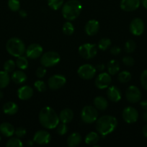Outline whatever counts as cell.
<instances>
[{
	"label": "cell",
	"mask_w": 147,
	"mask_h": 147,
	"mask_svg": "<svg viewBox=\"0 0 147 147\" xmlns=\"http://www.w3.org/2000/svg\"><path fill=\"white\" fill-rule=\"evenodd\" d=\"M0 142H1V136H0Z\"/></svg>",
	"instance_id": "53"
},
{
	"label": "cell",
	"mask_w": 147,
	"mask_h": 147,
	"mask_svg": "<svg viewBox=\"0 0 147 147\" xmlns=\"http://www.w3.org/2000/svg\"><path fill=\"white\" fill-rule=\"evenodd\" d=\"M96 70H98V71H102V70L105 69V65L103 64H98L96 65Z\"/></svg>",
	"instance_id": "46"
},
{
	"label": "cell",
	"mask_w": 147,
	"mask_h": 147,
	"mask_svg": "<svg viewBox=\"0 0 147 147\" xmlns=\"http://www.w3.org/2000/svg\"><path fill=\"white\" fill-rule=\"evenodd\" d=\"M107 96H108V99L114 103L119 101L122 97L120 90L119 88L115 86H112L108 88L107 90Z\"/></svg>",
	"instance_id": "17"
},
{
	"label": "cell",
	"mask_w": 147,
	"mask_h": 147,
	"mask_svg": "<svg viewBox=\"0 0 147 147\" xmlns=\"http://www.w3.org/2000/svg\"><path fill=\"white\" fill-rule=\"evenodd\" d=\"M33 88L29 86H22L21 88L17 90V96L20 100H27L28 99L31 98L33 96Z\"/></svg>",
	"instance_id": "19"
},
{
	"label": "cell",
	"mask_w": 147,
	"mask_h": 147,
	"mask_svg": "<svg viewBox=\"0 0 147 147\" xmlns=\"http://www.w3.org/2000/svg\"><path fill=\"white\" fill-rule=\"evenodd\" d=\"M79 53L85 60H89L95 57L97 53V48L95 44L85 43L79 47Z\"/></svg>",
	"instance_id": "7"
},
{
	"label": "cell",
	"mask_w": 147,
	"mask_h": 147,
	"mask_svg": "<svg viewBox=\"0 0 147 147\" xmlns=\"http://www.w3.org/2000/svg\"><path fill=\"white\" fill-rule=\"evenodd\" d=\"M131 78H132V76H131V73L127 70H124L118 74V80L120 83H126L131 80Z\"/></svg>",
	"instance_id": "29"
},
{
	"label": "cell",
	"mask_w": 147,
	"mask_h": 147,
	"mask_svg": "<svg viewBox=\"0 0 147 147\" xmlns=\"http://www.w3.org/2000/svg\"><path fill=\"white\" fill-rule=\"evenodd\" d=\"M34 86L36 90L39 92H45L47 90V85L43 80H37L35 82Z\"/></svg>",
	"instance_id": "38"
},
{
	"label": "cell",
	"mask_w": 147,
	"mask_h": 147,
	"mask_svg": "<svg viewBox=\"0 0 147 147\" xmlns=\"http://www.w3.org/2000/svg\"><path fill=\"white\" fill-rule=\"evenodd\" d=\"M143 119H144L145 121L147 122V111H145L144 113H143Z\"/></svg>",
	"instance_id": "50"
},
{
	"label": "cell",
	"mask_w": 147,
	"mask_h": 147,
	"mask_svg": "<svg viewBox=\"0 0 147 147\" xmlns=\"http://www.w3.org/2000/svg\"><path fill=\"white\" fill-rule=\"evenodd\" d=\"M27 145H29V146H32V145L33 144V141H28L27 143Z\"/></svg>",
	"instance_id": "51"
},
{
	"label": "cell",
	"mask_w": 147,
	"mask_h": 147,
	"mask_svg": "<svg viewBox=\"0 0 147 147\" xmlns=\"http://www.w3.org/2000/svg\"><path fill=\"white\" fill-rule=\"evenodd\" d=\"M3 96H4V94H3V92L1 91V90H0V99L2 98Z\"/></svg>",
	"instance_id": "52"
},
{
	"label": "cell",
	"mask_w": 147,
	"mask_h": 147,
	"mask_svg": "<svg viewBox=\"0 0 147 147\" xmlns=\"http://www.w3.org/2000/svg\"><path fill=\"white\" fill-rule=\"evenodd\" d=\"M86 34L89 36H94L99 32V23L95 20H90L86 23L84 27Z\"/></svg>",
	"instance_id": "18"
},
{
	"label": "cell",
	"mask_w": 147,
	"mask_h": 147,
	"mask_svg": "<svg viewBox=\"0 0 147 147\" xmlns=\"http://www.w3.org/2000/svg\"><path fill=\"white\" fill-rule=\"evenodd\" d=\"M14 131L15 129L11 123L4 122L0 125V132L6 137H11L14 134Z\"/></svg>",
	"instance_id": "21"
},
{
	"label": "cell",
	"mask_w": 147,
	"mask_h": 147,
	"mask_svg": "<svg viewBox=\"0 0 147 147\" xmlns=\"http://www.w3.org/2000/svg\"><path fill=\"white\" fill-rule=\"evenodd\" d=\"M111 40L109 38H102L98 42V48L101 50H106L110 46Z\"/></svg>",
	"instance_id": "34"
},
{
	"label": "cell",
	"mask_w": 147,
	"mask_h": 147,
	"mask_svg": "<svg viewBox=\"0 0 147 147\" xmlns=\"http://www.w3.org/2000/svg\"><path fill=\"white\" fill-rule=\"evenodd\" d=\"M11 78L16 84H22L27 80V75L22 70H16L12 74Z\"/></svg>",
	"instance_id": "22"
},
{
	"label": "cell",
	"mask_w": 147,
	"mask_h": 147,
	"mask_svg": "<svg viewBox=\"0 0 147 147\" xmlns=\"http://www.w3.org/2000/svg\"><path fill=\"white\" fill-rule=\"evenodd\" d=\"M46 68H45V67H43V66L38 67L35 71L36 76H37L38 78H42L44 77V76H46Z\"/></svg>",
	"instance_id": "42"
},
{
	"label": "cell",
	"mask_w": 147,
	"mask_h": 147,
	"mask_svg": "<svg viewBox=\"0 0 147 147\" xmlns=\"http://www.w3.org/2000/svg\"><path fill=\"white\" fill-rule=\"evenodd\" d=\"M19 12H20V15L22 17H27V12H26V11H24V10H23V9L20 10V11H19Z\"/></svg>",
	"instance_id": "48"
},
{
	"label": "cell",
	"mask_w": 147,
	"mask_h": 147,
	"mask_svg": "<svg viewBox=\"0 0 147 147\" xmlns=\"http://www.w3.org/2000/svg\"><path fill=\"white\" fill-rule=\"evenodd\" d=\"M108 73L110 75H114L117 74V73L119 72L120 70V63H118L117 60H111L110 61H109V63H108Z\"/></svg>",
	"instance_id": "27"
},
{
	"label": "cell",
	"mask_w": 147,
	"mask_h": 147,
	"mask_svg": "<svg viewBox=\"0 0 147 147\" xmlns=\"http://www.w3.org/2000/svg\"><path fill=\"white\" fill-rule=\"evenodd\" d=\"M141 2L142 4L143 7L147 9V0H141Z\"/></svg>",
	"instance_id": "49"
},
{
	"label": "cell",
	"mask_w": 147,
	"mask_h": 147,
	"mask_svg": "<svg viewBox=\"0 0 147 147\" xmlns=\"http://www.w3.org/2000/svg\"><path fill=\"white\" fill-rule=\"evenodd\" d=\"M10 77L6 71H0V89L4 88L9 85Z\"/></svg>",
	"instance_id": "28"
},
{
	"label": "cell",
	"mask_w": 147,
	"mask_h": 147,
	"mask_svg": "<svg viewBox=\"0 0 147 147\" xmlns=\"http://www.w3.org/2000/svg\"><path fill=\"white\" fill-rule=\"evenodd\" d=\"M145 25L141 18H134L130 24L129 30L131 34L135 36H140L144 33Z\"/></svg>",
	"instance_id": "12"
},
{
	"label": "cell",
	"mask_w": 147,
	"mask_h": 147,
	"mask_svg": "<svg viewBox=\"0 0 147 147\" xmlns=\"http://www.w3.org/2000/svg\"><path fill=\"white\" fill-rule=\"evenodd\" d=\"M122 63L128 67H131L134 65L135 61H134V59L131 56H125L122 57Z\"/></svg>",
	"instance_id": "41"
},
{
	"label": "cell",
	"mask_w": 147,
	"mask_h": 147,
	"mask_svg": "<svg viewBox=\"0 0 147 147\" xmlns=\"http://www.w3.org/2000/svg\"><path fill=\"white\" fill-rule=\"evenodd\" d=\"M6 49L9 54L16 57L22 55L26 50L24 43L17 37L10 38L6 44Z\"/></svg>",
	"instance_id": "4"
},
{
	"label": "cell",
	"mask_w": 147,
	"mask_h": 147,
	"mask_svg": "<svg viewBox=\"0 0 147 147\" xmlns=\"http://www.w3.org/2000/svg\"><path fill=\"white\" fill-rule=\"evenodd\" d=\"M82 5L78 0H70L62 7V15L66 20L71 21L77 18L81 14Z\"/></svg>",
	"instance_id": "3"
},
{
	"label": "cell",
	"mask_w": 147,
	"mask_h": 147,
	"mask_svg": "<svg viewBox=\"0 0 147 147\" xmlns=\"http://www.w3.org/2000/svg\"><path fill=\"white\" fill-rule=\"evenodd\" d=\"M97 70L90 64H84L78 68L77 73L83 80H91L96 75Z\"/></svg>",
	"instance_id": "8"
},
{
	"label": "cell",
	"mask_w": 147,
	"mask_h": 147,
	"mask_svg": "<svg viewBox=\"0 0 147 147\" xmlns=\"http://www.w3.org/2000/svg\"><path fill=\"white\" fill-rule=\"evenodd\" d=\"M26 56L30 59H37L43 54V47L39 44L33 43L30 45L25 50Z\"/></svg>",
	"instance_id": "14"
},
{
	"label": "cell",
	"mask_w": 147,
	"mask_h": 147,
	"mask_svg": "<svg viewBox=\"0 0 147 147\" xmlns=\"http://www.w3.org/2000/svg\"><path fill=\"white\" fill-rule=\"evenodd\" d=\"M141 0H121L120 8L125 11H133L139 7Z\"/></svg>",
	"instance_id": "16"
},
{
	"label": "cell",
	"mask_w": 147,
	"mask_h": 147,
	"mask_svg": "<svg viewBox=\"0 0 147 147\" xmlns=\"http://www.w3.org/2000/svg\"><path fill=\"white\" fill-rule=\"evenodd\" d=\"M49 7L53 10H58L63 6V0H48Z\"/></svg>",
	"instance_id": "33"
},
{
	"label": "cell",
	"mask_w": 147,
	"mask_h": 147,
	"mask_svg": "<svg viewBox=\"0 0 147 147\" xmlns=\"http://www.w3.org/2000/svg\"><path fill=\"white\" fill-rule=\"evenodd\" d=\"M16 63L13 61L12 60H8L4 63V71L7 72V73H12L14 71V68H15Z\"/></svg>",
	"instance_id": "36"
},
{
	"label": "cell",
	"mask_w": 147,
	"mask_h": 147,
	"mask_svg": "<svg viewBox=\"0 0 147 147\" xmlns=\"http://www.w3.org/2000/svg\"><path fill=\"white\" fill-rule=\"evenodd\" d=\"M39 122L46 129H53L59 125L60 120L54 109L50 106H46L39 113Z\"/></svg>",
	"instance_id": "1"
},
{
	"label": "cell",
	"mask_w": 147,
	"mask_h": 147,
	"mask_svg": "<svg viewBox=\"0 0 147 147\" xmlns=\"http://www.w3.org/2000/svg\"><path fill=\"white\" fill-rule=\"evenodd\" d=\"M94 106L98 110L105 111L108 107V100L102 96H97L94 99Z\"/></svg>",
	"instance_id": "25"
},
{
	"label": "cell",
	"mask_w": 147,
	"mask_h": 147,
	"mask_svg": "<svg viewBox=\"0 0 147 147\" xmlns=\"http://www.w3.org/2000/svg\"><path fill=\"white\" fill-rule=\"evenodd\" d=\"M60 60L61 56L59 53L54 51H49L42 55L40 64L45 67H51L56 65Z\"/></svg>",
	"instance_id": "5"
},
{
	"label": "cell",
	"mask_w": 147,
	"mask_h": 147,
	"mask_svg": "<svg viewBox=\"0 0 147 147\" xmlns=\"http://www.w3.org/2000/svg\"><path fill=\"white\" fill-rule=\"evenodd\" d=\"M136 48V43L134 40H129L125 44V51L127 53H133Z\"/></svg>",
	"instance_id": "35"
},
{
	"label": "cell",
	"mask_w": 147,
	"mask_h": 147,
	"mask_svg": "<svg viewBox=\"0 0 147 147\" xmlns=\"http://www.w3.org/2000/svg\"><path fill=\"white\" fill-rule=\"evenodd\" d=\"M3 111L5 114L7 115H14L18 111V106L14 102H7L3 106Z\"/></svg>",
	"instance_id": "24"
},
{
	"label": "cell",
	"mask_w": 147,
	"mask_h": 147,
	"mask_svg": "<svg viewBox=\"0 0 147 147\" xmlns=\"http://www.w3.org/2000/svg\"><path fill=\"white\" fill-rule=\"evenodd\" d=\"M59 120L64 123H70L74 119V112L70 109H65L62 110L59 113Z\"/></svg>",
	"instance_id": "20"
},
{
	"label": "cell",
	"mask_w": 147,
	"mask_h": 147,
	"mask_svg": "<svg viewBox=\"0 0 147 147\" xmlns=\"http://www.w3.org/2000/svg\"><path fill=\"white\" fill-rule=\"evenodd\" d=\"M7 147H22L23 146L22 142L18 137H12L9 139L8 142L6 144Z\"/></svg>",
	"instance_id": "32"
},
{
	"label": "cell",
	"mask_w": 147,
	"mask_h": 147,
	"mask_svg": "<svg viewBox=\"0 0 147 147\" xmlns=\"http://www.w3.org/2000/svg\"><path fill=\"white\" fill-rule=\"evenodd\" d=\"M26 129H24L22 127H19L17 129H15V131H14V134L16 135V136L18 138H22L24 137L26 135Z\"/></svg>",
	"instance_id": "43"
},
{
	"label": "cell",
	"mask_w": 147,
	"mask_h": 147,
	"mask_svg": "<svg viewBox=\"0 0 147 147\" xmlns=\"http://www.w3.org/2000/svg\"><path fill=\"white\" fill-rule=\"evenodd\" d=\"M62 30H63V32L66 35H71L74 32V27L73 24L71 22L68 21L63 24Z\"/></svg>",
	"instance_id": "31"
},
{
	"label": "cell",
	"mask_w": 147,
	"mask_h": 147,
	"mask_svg": "<svg viewBox=\"0 0 147 147\" xmlns=\"http://www.w3.org/2000/svg\"><path fill=\"white\" fill-rule=\"evenodd\" d=\"M112 78L109 73H102L97 76L95 79V86L99 89H105L110 86Z\"/></svg>",
	"instance_id": "13"
},
{
	"label": "cell",
	"mask_w": 147,
	"mask_h": 147,
	"mask_svg": "<svg viewBox=\"0 0 147 147\" xmlns=\"http://www.w3.org/2000/svg\"><path fill=\"white\" fill-rule=\"evenodd\" d=\"M122 116L123 120L128 123H133L138 121V112L135 108L128 106L122 111Z\"/></svg>",
	"instance_id": "11"
},
{
	"label": "cell",
	"mask_w": 147,
	"mask_h": 147,
	"mask_svg": "<svg viewBox=\"0 0 147 147\" xmlns=\"http://www.w3.org/2000/svg\"><path fill=\"white\" fill-rule=\"evenodd\" d=\"M142 132H143V134L145 137L147 138V124H146L145 126H144L142 129Z\"/></svg>",
	"instance_id": "47"
},
{
	"label": "cell",
	"mask_w": 147,
	"mask_h": 147,
	"mask_svg": "<svg viewBox=\"0 0 147 147\" xmlns=\"http://www.w3.org/2000/svg\"><path fill=\"white\" fill-rule=\"evenodd\" d=\"M121 49L120 47H117V46H115V47H112V48L110 49V53L113 55H118L120 53Z\"/></svg>",
	"instance_id": "44"
},
{
	"label": "cell",
	"mask_w": 147,
	"mask_h": 147,
	"mask_svg": "<svg viewBox=\"0 0 147 147\" xmlns=\"http://www.w3.org/2000/svg\"><path fill=\"white\" fill-rule=\"evenodd\" d=\"M8 7L12 11H17L20 9V0H8Z\"/></svg>",
	"instance_id": "37"
},
{
	"label": "cell",
	"mask_w": 147,
	"mask_h": 147,
	"mask_svg": "<svg viewBox=\"0 0 147 147\" xmlns=\"http://www.w3.org/2000/svg\"><path fill=\"white\" fill-rule=\"evenodd\" d=\"M140 80H141V83L142 87L146 90H147V70H144L141 73Z\"/></svg>",
	"instance_id": "40"
},
{
	"label": "cell",
	"mask_w": 147,
	"mask_h": 147,
	"mask_svg": "<svg viewBox=\"0 0 147 147\" xmlns=\"http://www.w3.org/2000/svg\"><path fill=\"white\" fill-rule=\"evenodd\" d=\"M51 136L47 131L40 130L35 132L33 137V142L39 145L48 144L50 142Z\"/></svg>",
	"instance_id": "15"
},
{
	"label": "cell",
	"mask_w": 147,
	"mask_h": 147,
	"mask_svg": "<svg viewBox=\"0 0 147 147\" xmlns=\"http://www.w3.org/2000/svg\"><path fill=\"white\" fill-rule=\"evenodd\" d=\"M81 119L85 123H93L97 120L98 112L95 107L86 106L81 112Z\"/></svg>",
	"instance_id": "6"
},
{
	"label": "cell",
	"mask_w": 147,
	"mask_h": 147,
	"mask_svg": "<svg viewBox=\"0 0 147 147\" xmlns=\"http://www.w3.org/2000/svg\"><path fill=\"white\" fill-rule=\"evenodd\" d=\"M118 126L116 118L112 116H103L96 121V129L102 136L110 134L115 130Z\"/></svg>",
	"instance_id": "2"
},
{
	"label": "cell",
	"mask_w": 147,
	"mask_h": 147,
	"mask_svg": "<svg viewBox=\"0 0 147 147\" xmlns=\"http://www.w3.org/2000/svg\"><path fill=\"white\" fill-rule=\"evenodd\" d=\"M140 105H141V108H142L145 111H147V100H142V101L140 103Z\"/></svg>",
	"instance_id": "45"
},
{
	"label": "cell",
	"mask_w": 147,
	"mask_h": 147,
	"mask_svg": "<svg viewBox=\"0 0 147 147\" xmlns=\"http://www.w3.org/2000/svg\"><path fill=\"white\" fill-rule=\"evenodd\" d=\"M68 126L66 125V123H59L57 126H56V131L61 136H63V135H65L68 131Z\"/></svg>",
	"instance_id": "39"
},
{
	"label": "cell",
	"mask_w": 147,
	"mask_h": 147,
	"mask_svg": "<svg viewBox=\"0 0 147 147\" xmlns=\"http://www.w3.org/2000/svg\"><path fill=\"white\" fill-rule=\"evenodd\" d=\"M99 141V136L97 132H89L85 137V143L89 146L96 145Z\"/></svg>",
	"instance_id": "26"
},
{
	"label": "cell",
	"mask_w": 147,
	"mask_h": 147,
	"mask_svg": "<svg viewBox=\"0 0 147 147\" xmlns=\"http://www.w3.org/2000/svg\"><path fill=\"white\" fill-rule=\"evenodd\" d=\"M82 142V136L77 132L71 134L67 139V144L70 147H76L79 146Z\"/></svg>",
	"instance_id": "23"
},
{
	"label": "cell",
	"mask_w": 147,
	"mask_h": 147,
	"mask_svg": "<svg viewBox=\"0 0 147 147\" xmlns=\"http://www.w3.org/2000/svg\"><path fill=\"white\" fill-rule=\"evenodd\" d=\"M125 98L129 103H136L141 99V92L138 87L131 86L127 88L125 92Z\"/></svg>",
	"instance_id": "10"
},
{
	"label": "cell",
	"mask_w": 147,
	"mask_h": 147,
	"mask_svg": "<svg viewBox=\"0 0 147 147\" xmlns=\"http://www.w3.org/2000/svg\"><path fill=\"white\" fill-rule=\"evenodd\" d=\"M66 83V79L62 75H53L49 78L48 80V86L51 90H56L61 88Z\"/></svg>",
	"instance_id": "9"
},
{
	"label": "cell",
	"mask_w": 147,
	"mask_h": 147,
	"mask_svg": "<svg viewBox=\"0 0 147 147\" xmlns=\"http://www.w3.org/2000/svg\"><path fill=\"white\" fill-rule=\"evenodd\" d=\"M16 65L20 70H25L28 67V61H27V57L24 56H19L17 57V60H16Z\"/></svg>",
	"instance_id": "30"
}]
</instances>
